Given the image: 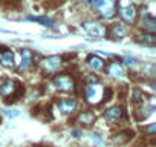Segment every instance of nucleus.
Returning a JSON list of instances; mask_svg holds the SVG:
<instances>
[{
	"label": "nucleus",
	"mask_w": 156,
	"mask_h": 147,
	"mask_svg": "<svg viewBox=\"0 0 156 147\" xmlns=\"http://www.w3.org/2000/svg\"><path fill=\"white\" fill-rule=\"evenodd\" d=\"M3 113L8 115V117H17L19 115V112H11V110H3Z\"/></svg>",
	"instance_id": "obj_19"
},
{
	"label": "nucleus",
	"mask_w": 156,
	"mask_h": 147,
	"mask_svg": "<svg viewBox=\"0 0 156 147\" xmlns=\"http://www.w3.org/2000/svg\"><path fill=\"white\" fill-rule=\"evenodd\" d=\"M54 88L58 89V91H64V92H72L75 89V81L70 75H66V74H63V75H58L54 78L52 81Z\"/></svg>",
	"instance_id": "obj_3"
},
{
	"label": "nucleus",
	"mask_w": 156,
	"mask_h": 147,
	"mask_svg": "<svg viewBox=\"0 0 156 147\" xmlns=\"http://www.w3.org/2000/svg\"><path fill=\"white\" fill-rule=\"evenodd\" d=\"M87 66H89L92 70L100 72V70H103V67H104V60H101L100 57L92 55V57H89V58H87Z\"/></svg>",
	"instance_id": "obj_13"
},
{
	"label": "nucleus",
	"mask_w": 156,
	"mask_h": 147,
	"mask_svg": "<svg viewBox=\"0 0 156 147\" xmlns=\"http://www.w3.org/2000/svg\"><path fill=\"white\" fill-rule=\"evenodd\" d=\"M107 74H109L110 77L121 78V77H124V74H126V67H124V64H121L119 61H112V63L107 66Z\"/></svg>",
	"instance_id": "obj_7"
},
{
	"label": "nucleus",
	"mask_w": 156,
	"mask_h": 147,
	"mask_svg": "<svg viewBox=\"0 0 156 147\" xmlns=\"http://www.w3.org/2000/svg\"><path fill=\"white\" fill-rule=\"evenodd\" d=\"M97 117L94 112H83L80 117H78V121H80L81 124H86V126H90L92 123H95Z\"/></svg>",
	"instance_id": "obj_14"
},
{
	"label": "nucleus",
	"mask_w": 156,
	"mask_h": 147,
	"mask_svg": "<svg viewBox=\"0 0 156 147\" xmlns=\"http://www.w3.org/2000/svg\"><path fill=\"white\" fill-rule=\"evenodd\" d=\"M106 89L101 83H90L86 88V101L89 104H100L104 98Z\"/></svg>",
	"instance_id": "obj_2"
},
{
	"label": "nucleus",
	"mask_w": 156,
	"mask_h": 147,
	"mask_svg": "<svg viewBox=\"0 0 156 147\" xmlns=\"http://www.w3.org/2000/svg\"><path fill=\"white\" fill-rule=\"evenodd\" d=\"M72 135H73L75 138H78V136H80L81 133H80V132H76V130H73V132H72Z\"/></svg>",
	"instance_id": "obj_20"
},
{
	"label": "nucleus",
	"mask_w": 156,
	"mask_h": 147,
	"mask_svg": "<svg viewBox=\"0 0 156 147\" xmlns=\"http://www.w3.org/2000/svg\"><path fill=\"white\" fill-rule=\"evenodd\" d=\"M139 41L144 43V45H150V46H153L154 41H156V38H154L153 34H145V35H141V37H139Z\"/></svg>",
	"instance_id": "obj_18"
},
{
	"label": "nucleus",
	"mask_w": 156,
	"mask_h": 147,
	"mask_svg": "<svg viewBox=\"0 0 156 147\" xmlns=\"http://www.w3.org/2000/svg\"><path fill=\"white\" fill-rule=\"evenodd\" d=\"M112 34H113V37H116V38H122V37L127 34V29L124 28V25H121V23H116V25H113Z\"/></svg>",
	"instance_id": "obj_17"
},
{
	"label": "nucleus",
	"mask_w": 156,
	"mask_h": 147,
	"mask_svg": "<svg viewBox=\"0 0 156 147\" xmlns=\"http://www.w3.org/2000/svg\"><path fill=\"white\" fill-rule=\"evenodd\" d=\"M136 16H138V11H136V6L135 5H126L121 8V17L127 22V23H133L136 20Z\"/></svg>",
	"instance_id": "obj_8"
},
{
	"label": "nucleus",
	"mask_w": 156,
	"mask_h": 147,
	"mask_svg": "<svg viewBox=\"0 0 156 147\" xmlns=\"http://www.w3.org/2000/svg\"><path fill=\"white\" fill-rule=\"evenodd\" d=\"M83 29H84L89 35H92V37H104V35L107 34L106 26L101 25V23H98V22H86V23L83 25Z\"/></svg>",
	"instance_id": "obj_4"
},
{
	"label": "nucleus",
	"mask_w": 156,
	"mask_h": 147,
	"mask_svg": "<svg viewBox=\"0 0 156 147\" xmlns=\"http://www.w3.org/2000/svg\"><path fill=\"white\" fill-rule=\"evenodd\" d=\"M104 117H106V121H107V123L115 124V123L122 117V107H119V106H113V107H110V109L104 113Z\"/></svg>",
	"instance_id": "obj_10"
},
{
	"label": "nucleus",
	"mask_w": 156,
	"mask_h": 147,
	"mask_svg": "<svg viewBox=\"0 0 156 147\" xmlns=\"http://www.w3.org/2000/svg\"><path fill=\"white\" fill-rule=\"evenodd\" d=\"M19 89V83H16L14 80H3L0 83V95L2 97H11L16 94V91Z\"/></svg>",
	"instance_id": "obj_5"
},
{
	"label": "nucleus",
	"mask_w": 156,
	"mask_h": 147,
	"mask_svg": "<svg viewBox=\"0 0 156 147\" xmlns=\"http://www.w3.org/2000/svg\"><path fill=\"white\" fill-rule=\"evenodd\" d=\"M83 2H89L104 19H112L116 14L115 0H83Z\"/></svg>",
	"instance_id": "obj_1"
},
{
	"label": "nucleus",
	"mask_w": 156,
	"mask_h": 147,
	"mask_svg": "<svg viewBox=\"0 0 156 147\" xmlns=\"http://www.w3.org/2000/svg\"><path fill=\"white\" fill-rule=\"evenodd\" d=\"M41 64H43V67H44L48 72H55V70H58L60 66L63 64V60H61V57H58V55H51V57L44 58V60L41 61Z\"/></svg>",
	"instance_id": "obj_6"
},
{
	"label": "nucleus",
	"mask_w": 156,
	"mask_h": 147,
	"mask_svg": "<svg viewBox=\"0 0 156 147\" xmlns=\"http://www.w3.org/2000/svg\"><path fill=\"white\" fill-rule=\"evenodd\" d=\"M31 22H37V23H41L43 26H49V28H52L54 26V20L52 19H49V17H34V16H31V17H28Z\"/></svg>",
	"instance_id": "obj_15"
},
{
	"label": "nucleus",
	"mask_w": 156,
	"mask_h": 147,
	"mask_svg": "<svg viewBox=\"0 0 156 147\" xmlns=\"http://www.w3.org/2000/svg\"><path fill=\"white\" fill-rule=\"evenodd\" d=\"M34 61V54L29 49L22 51V61H20V70H26Z\"/></svg>",
	"instance_id": "obj_12"
},
{
	"label": "nucleus",
	"mask_w": 156,
	"mask_h": 147,
	"mask_svg": "<svg viewBox=\"0 0 156 147\" xmlns=\"http://www.w3.org/2000/svg\"><path fill=\"white\" fill-rule=\"evenodd\" d=\"M142 26L153 32V31L156 29V22H154L153 17H148V16L145 14V16H142Z\"/></svg>",
	"instance_id": "obj_16"
},
{
	"label": "nucleus",
	"mask_w": 156,
	"mask_h": 147,
	"mask_svg": "<svg viewBox=\"0 0 156 147\" xmlns=\"http://www.w3.org/2000/svg\"><path fill=\"white\" fill-rule=\"evenodd\" d=\"M76 106H78V103L70 98H64L58 103V109L61 113H72L73 110H76Z\"/></svg>",
	"instance_id": "obj_11"
},
{
	"label": "nucleus",
	"mask_w": 156,
	"mask_h": 147,
	"mask_svg": "<svg viewBox=\"0 0 156 147\" xmlns=\"http://www.w3.org/2000/svg\"><path fill=\"white\" fill-rule=\"evenodd\" d=\"M0 64L5 67H14L16 64L14 52L9 49H0Z\"/></svg>",
	"instance_id": "obj_9"
}]
</instances>
